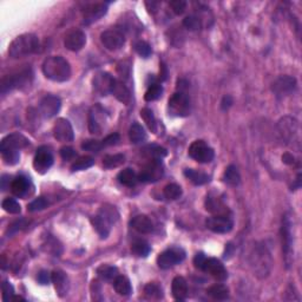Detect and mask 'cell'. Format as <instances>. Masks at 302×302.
Returning <instances> with one entry per match:
<instances>
[{
    "label": "cell",
    "mask_w": 302,
    "mask_h": 302,
    "mask_svg": "<svg viewBox=\"0 0 302 302\" xmlns=\"http://www.w3.org/2000/svg\"><path fill=\"white\" fill-rule=\"evenodd\" d=\"M43 73L46 78L58 83L69 81L71 77V66L65 58L60 55H51L44 60L42 66Z\"/></svg>",
    "instance_id": "cell-1"
},
{
    "label": "cell",
    "mask_w": 302,
    "mask_h": 302,
    "mask_svg": "<svg viewBox=\"0 0 302 302\" xmlns=\"http://www.w3.org/2000/svg\"><path fill=\"white\" fill-rule=\"evenodd\" d=\"M39 50V39L36 34H20L10 44L8 55L12 58H22L25 55L36 54Z\"/></svg>",
    "instance_id": "cell-2"
},
{
    "label": "cell",
    "mask_w": 302,
    "mask_h": 302,
    "mask_svg": "<svg viewBox=\"0 0 302 302\" xmlns=\"http://www.w3.org/2000/svg\"><path fill=\"white\" fill-rule=\"evenodd\" d=\"M32 81V71L31 69H24L22 71L8 75L6 77L1 79V95L10 92L14 89H20V87L26 86L31 83Z\"/></svg>",
    "instance_id": "cell-3"
},
{
    "label": "cell",
    "mask_w": 302,
    "mask_h": 302,
    "mask_svg": "<svg viewBox=\"0 0 302 302\" xmlns=\"http://www.w3.org/2000/svg\"><path fill=\"white\" fill-rule=\"evenodd\" d=\"M169 113L175 117H187L190 115V98L186 93L176 92L171 96L168 103Z\"/></svg>",
    "instance_id": "cell-4"
},
{
    "label": "cell",
    "mask_w": 302,
    "mask_h": 302,
    "mask_svg": "<svg viewBox=\"0 0 302 302\" xmlns=\"http://www.w3.org/2000/svg\"><path fill=\"white\" fill-rule=\"evenodd\" d=\"M250 259L251 266L254 267L257 274H262L263 276L268 274L269 268H271V256H269V253L266 250V248L256 246L251 251Z\"/></svg>",
    "instance_id": "cell-5"
},
{
    "label": "cell",
    "mask_w": 302,
    "mask_h": 302,
    "mask_svg": "<svg viewBox=\"0 0 302 302\" xmlns=\"http://www.w3.org/2000/svg\"><path fill=\"white\" fill-rule=\"evenodd\" d=\"M101 42L110 51H117L125 44V34L122 28H109L101 34Z\"/></svg>",
    "instance_id": "cell-6"
},
{
    "label": "cell",
    "mask_w": 302,
    "mask_h": 302,
    "mask_svg": "<svg viewBox=\"0 0 302 302\" xmlns=\"http://www.w3.org/2000/svg\"><path fill=\"white\" fill-rule=\"evenodd\" d=\"M189 156L198 163H209L215 157V152L204 140H195L189 148Z\"/></svg>",
    "instance_id": "cell-7"
},
{
    "label": "cell",
    "mask_w": 302,
    "mask_h": 302,
    "mask_svg": "<svg viewBox=\"0 0 302 302\" xmlns=\"http://www.w3.org/2000/svg\"><path fill=\"white\" fill-rule=\"evenodd\" d=\"M186 259V251L181 248L166 249L157 257V265L161 269H169Z\"/></svg>",
    "instance_id": "cell-8"
},
{
    "label": "cell",
    "mask_w": 302,
    "mask_h": 302,
    "mask_svg": "<svg viewBox=\"0 0 302 302\" xmlns=\"http://www.w3.org/2000/svg\"><path fill=\"white\" fill-rule=\"evenodd\" d=\"M108 121V115L105 110L99 104L92 107L89 113V131L93 135L102 134Z\"/></svg>",
    "instance_id": "cell-9"
},
{
    "label": "cell",
    "mask_w": 302,
    "mask_h": 302,
    "mask_svg": "<svg viewBox=\"0 0 302 302\" xmlns=\"http://www.w3.org/2000/svg\"><path fill=\"white\" fill-rule=\"evenodd\" d=\"M54 164V155L48 146H40L36 152L33 160V166L37 172L45 174Z\"/></svg>",
    "instance_id": "cell-10"
},
{
    "label": "cell",
    "mask_w": 302,
    "mask_h": 302,
    "mask_svg": "<svg viewBox=\"0 0 302 302\" xmlns=\"http://www.w3.org/2000/svg\"><path fill=\"white\" fill-rule=\"evenodd\" d=\"M61 108V101L59 97L54 95H48L40 101L39 112L44 118H52L59 112Z\"/></svg>",
    "instance_id": "cell-11"
},
{
    "label": "cell",
    "mask_w": 302,
    "mask_h": 302,
    "mask_svg": "<svg viewBox=\"0 0 302 302\" xmlns=\"http://www.w3.org/2000/svg\"><path fill=\"white\" fill-rule=\"evenodd\" d=\"M207 228L216 234H227L233 229V221L228 215H215L207 220Z\"/></svg>",
    "instance_id": "cell-12"
},
{
    "label": "cell",
    "mask_w": 302,
    "mask_h": 302,
    "mask_svg": "<svg viewBox=\"0 0 302 302\" xmlns=\"http://www.w3.org/2000/svg\"><path fill=\"white\" fill-rule=\"evenodd\" d=\"M201 271L208 273L218 281H225L228 278V272L222 262L214 257H207Z\"/></svg>",
    "instance_id": "cell-13"
},
{
    "label": "cell",
    "mask_w": 302,
    "mask_h": 302,
    "mask_svg": "<svg viewBox=\"0 0 302 302\" xmlns=\"http://www.w3.org/2000/svg\"><path fill=\"white\" fill-rule=\"evenodd\" d=\"M113 81H115V78L110 73L104 71L97 72L92 79L93 89L101 96L109 95L111 93V89H112Z\"/></svg>",
    "instance_id": "cell-14"
},
{
    "label": "cell",
    "mask_w": 302,
    "mask_h": 302,
    "mask_svg": "<svg viewBox=\"0 0 302 302\" xmlns=\"http://www.w3.org/2000/svg\"><path fill=\"white\" fill-rule=\"evenodd\" d=\"M86 43V34L78 28H72L66 33L64 38V45L67 50L73 52H77L84 48Z\"/></svg>",
    "instance_id": "cell-15"
},
{
    "label": "cell",
    "mask_w": 302,
    "mask_h": 302,
    "mask_svg": "<svg viewBox=\"0 0 302 302\" xmlns=\"http://www.w3.org/2000/svg\"><path fill=\"white\" fill-rule=\"evenodd\" d=\"M273 91L278 97L288 96L296 89V79L292 76H280L273 83Z\"/></svg>",
    "instance_id": "cell-16"
},
{
    "label": "cell",
    "mask_w": 302,
    "mask_h": 302,
    "mask_svg": "<svg viewBox=\"0 0 302 302\" xmlns=\"http://www.w3.org/2000/svg\"><path fill=\"white\" fill-rule=\"evenodd\" d=\"M54 136L59 142H72L75 139V133L71 123L65 118H58L54 127Z\"/></svg>",
    "instance_id": "cell-17"
},
{
    "label": "cell",
    "mask_w": 302,
    "mask_h": 302,
    "mask_svg": "<svg viewBox=\"0 0 302 302\" xmlns=\"http://www.w3.org/2000/svg\"><path fill=\"white\" fill-rule=\"evenodd\" d=\"M163 175V166L161 161L152 160L151 163H149L144 169L140 171L138 175V181L140 182H156L158 178L162 177Z\"/></svg>",
    "instance_id": "cell-18"
},
{
    "label": "cell",
    "mask_w": 302,
    "mask_h": 302,
    "mask_svg": "<svg viewBox=\"0 0 302 302\" xmlns=\"http://www.w3.org/2000/svg\"><path fill=\"white\" fill-rule=\"evenodd\" d=\"M30 144V140L23 136L22 134H11L2 139L0 144V151L6 150H20Z\"/></svg>",
    "instance_id": "cell-19"
},
{
    "label": "cell",
    "mask_w": 302,
    "mask_h": 302,
    "mask_svg": "<svg viewBox=\"0 0 302 302\" xmlns=\"http://www.w3.org/2000/svg\"><path fill=\"white\" fill-rule=\"evenodd\" d=\"M278 133H280L282 138L286 142H292L294 139V137L298 135V129L299 124L294 118H290V117H284L278 122Z\"/></svg>",
    "instance_id": "cell-20"
},
{
    "label": "cell",
    "mask_w": 302,
    "mask_h": 302,
    "mask_svg": "<svg viewBox=\"0 0 302 302\" xmlns=\"http://www.w3.org/2000/svg\"><path fill=\"white\" fill-rule=\"evenodd\" d=\"M281 235H282V249L286 257L287 267L289 266V257L292 253V231H290V221L287 216H284L281 228Z\"/></svg>",
    "instance_id": "cell-21"
},
{
    "label": "cell",
    "mask_w": 302,
    "mask_h": 302,
    "mask_svg": "<svg viewBox=\"0 0 302 302\" xmlns=\"http://www.w3.org/2000/svg\"><path fill=\"white\" fill-rule=\"evenodd\" d=\"M52 276V282L55 284V288L57 290L58 295L60 298L67 295L70 289V284H69V278H67V275L64 272L61 271H55L51 274Z\"/></svg>",
    "instance_id": "cell-22"
},
{
    "label": "cell",
    "mask_w": 302,
    "mask_h": 302,
    "mask_svg": "<svg viewBox=\"0 0 302 302\" xmlns=\"http://www.w3.org/2000/svg\"><path fill=\"white\" fill-rule=\"evenodd\" d=\"M171 292L175 300L184 301L188 296V282L184 277L176 276L172 280Z\"/></svg>",
    "instance_id": "cell-23"
},
{
    "label": "cell",
    "mask_w": 302,
    "mask_h": 302,
    "mask_svg": "<svg viewBox=\"0 0 302 302\" xmlns=\"http://www.w3.org/2000/svg\"><path fill=\"white\" fill-rule=\"evenodd\" d=\"M108 11V6L105 4H96L93 6H91L85 11L84 16V24L89 25L92 23L97 22L98 19H101L102 17L105 16Z\"/></svg>",
    "instance_id": "cell-24"
},
{
    "label": "cell",
    "mask_w": 302,
    "mask_h": 302,
    "mask_svg": "<svg viewBox=\"0 0 302 302\" xmlns=\"http://www.w3.org/2000/svg\"><path fill=\"white\" fill-rule=\"evenodd\" d=\"M131 227L140 234H150L154 230V223L146 215H137L131 220Z\"/></svg>",
    "instance_id": "cell-25"
},
{
    "label": "cell",
    "mask_w": 302,
    "mask_h": 302,
    "mask_svg": "<svg viewBox=\"0 0 302 302\" xmlns=\"http://www.w3.org/2000/svg\"><path fill=\"white\" fill-rule=\"evenodd\" d=\"M111 93L118 99L119 102L125 105H129L131 103V93L130 91L122 82L115 79L112 84V89H111Z\"/></svg>",
    "instance_id": "cell-26"
},
{
    "label": "cell",
    "mask_w": 302,
    "mask_h": 302,
    "mask_svg": "<svg viewBox=\"0 0 302 302\" xmlns=\"http://www.w3.org/2000/svg\"><path fill=\"white\" fill-rule=\"evenodd\" d=\"M30 190V181L24 176H18L11 182V192L17 197H25Z\"/></svg>",
    "instance_id": "cell-27"
},
{
    "label": "cell",
    "mask_w": 302,
    "mask_h": 302,
    "mask_svg": "<svg viewBox=\"0 0 302 302\" xmlns=\"http://www.w3.org/2000/svg\"><path fill=\"white\" fill-rule=\"evenodd\" d=\"M113 288H115L117 294L122 296H129L133 293V286H131L130 280L128 277L118 275L113 280Z\"/></svg>",
    "instance_id": "cell-28"
},
{
    "label": "cell",
    "mask_w": 302,
    "mask_h": 302,
    "mask_svg": "<svg viewBox=\"0 0 302 302\" xmlns=\"http://www.w3.org/2000/svg\"><path fill=\"white\" fill-rule=\"evenodd\" d=\"M91 223H92L93 228H95L98 235L102 237V239H107L110 234V223L107 221V220L102 218L101 215H96L91 219Z\"/></svg>",
    "instance_id": "cell-29"
},
{
    "label": "cell",
    "mask_w": 302,
    "mask_h": 302,
    "mask_svg": "<svg viewBox=\"0 0 302 302\" xmlns=\"http://www.w3.org/2000/svg\"><path fill=\"white\" fill-rule=\"evenodd\" d=\"M184 176L192 182L195 186H203L210 181V176L203 171H198L195 169H186L184 170Z\"/></svg>",
    "instance_id": "cell-30"
},
{
    "label": "cell",
    "mask_w": 302,
    "mask_h": 302,
    "mask_svg": "<svg viewBox=\"0 0 302 302\" xmlns=\"http://www.w3.org/2000/svg\"><path fill=\"white\" fill-rule=\"evenodd\" d=\"M129 138L134 144H139V143L145 142L146 138H148V135H146L144 128L139 123H134L129 129Z\"/></svg>",
    "instance_id": "cell-31"
},
{
    "label": "cell",
    "mask_w": 302,
    "mask_h": 302,
    "mask_svg": "<svg viewBox=\"0 0 302 302\" xmlns=\"http://www.w3.org/2000/svg\"><path fill=\"white\" fill-rule=\"evenodd\" d=\"M206 207L208 212L215 214V215H228V214H229L228 207H225L219 198L207 197Z\"/></svg>",
    "instance_id": "cell-32"
},
{
    "label": "cell",
    "mask_w": 302,
    "mask_h": 302,
    "mask_svg": "<svg viewBox=\"0 0 302 302\" xmlns=\"http://www.w3.org/2000/svg\"><path fill=\"white\" fill-rule=\"evenodd\" d=\"M117 178H118L119 183L129 188L135 187L137 184V182H138V176H137L136 172L130 168L122 170V171L118 174V176H117Z\"/></svg>",
    "instance_id": "cell-33"
},
{
    "label": "cell",
    "mask_w": 302,
    "mask_h": 302,
    "mask_svg": "<svg viewBox=\"0 0 302 302\" xmlns=\"http://www.w3.org/2000/svg\"><path fill=\"white\" fill-rule=\"evenodd\" d=\"M207 294L212 296L214 300L223 301L229 298V289L224 284H214L207 289Z\"/></svg>",
    "instance_id": "cell-34"
},
{
    "label": "cell",
    "mask_w": 302,
    "mask_h": 302,
    "mask_svg": "<svg viewBox=\"0 0 302 302\" xmlns=\"http://www.w3.org/2000/svg\"><path fill=\"white\" fill-rule=\"evenodd\" d=\"M97 275L103 281H112L118 276V269L113 266L102 265L97 268Z\"/></svg>",
    "instance_id": "cell-35"
},
{
    "label": "cell",
    "mask_w": 302,
    "mask_h": 302,
    "mask_svg": "<svg viewBox=\"0 0 302 302\" xmlns=\"http://www.w3.org/2000/svg\"><path fill=\"white\" fill-rule=\"evenodd\" d=\"M98 215H101L102 218L107 220L110 224L116 223L119 219V213L117 212L115 207L110 206V204H104V206L99 209Z\"/></svg>",
    "instance_id": "cell-36"
},
{
    "label": "cell",
    "mask_w": 302,
    "mask_h": 302,
    "mask_svg": "<svg viewBox=\"0 0 302 302\" xmlns=\"http://www.w3.org/2000/svg\"><path fill=\"white\" fill-rule=\"evenodd\" d=\"M223 180L225 183L229 184V186L233 187L239 186L240 182H241V176H240L239 170H237L235 165H229L227 169H225Z\"/></svg>",
    "instance_id": "cell-37"
},
{
    "label": "cell",
    "mask_w": 302,
    "mask_h": 302,
    "mask_svg": "<svg viewBox=\"0 0 302 302\" xmlns=\"http://www.w3.org/2000/svg\"><path fill=\"white\" fill-rule=\"evenodd\" d=\"M131 251L138 257H146L151 251V247L149 246L148 242L143 241V240H138V241L134 242L131 246Z\"/></svg>",
    "instance_id": "cell-38"
},
{
    "label": "cell",
    "mask_w": 302,
    "mask_h": 302,
    "mask_svg": "<svg viewBox=\"0 0 302 302\" xmlns=\"http://www.w3.org/2000/svg\"><path fill=\"white\" fill-rule=\"evenodd\" d=\"M125 162L124 155L122 154H116V155H108L104 157L103 160V165L107 169H112L117 168V166L122 165Z\"/></svg>",
    "instance_id": "cell-39"
},
{
    "label": "cell",
    "mask_w": 302,
    "mask_h": 302,
    "mask_svg": "<svg viewBox=\"0 0 302 302\" xmlns=\"http://www.w3.org/2000/svg\"><path fill=\"white\" fill-rule=\"evenodd\" d=\"M162 95H163L162 85L154 83L148 87V90H146V92L144 95V99L146 102H154V101H157L158 98H161V96Z\"/></svg>",
    "instance_id": "cell-40"
},
{
    "label": "cell",
    "mask_w": 302,
    "mask_h": 302,
    "mask_svg": "<svg viewBox=\"0 0 302 302\" xmlns=\"http://www.w3.org/2000/svg\"><path fill=\"white\" fill-rule=\"evenodd\" d=\"M144 293L148 298L155 299V300H160L163 298V289L160 284L150 282L144 287Z\"/></svg>",
    "instance_id": "cell-41"
},
{
    "label": "cell",
    "mask_w": 302,
    "mask_h": 302,
    "mask_svg": "<svg viewBox=\"0 0 302 302\" xmlns=\"http://www.w3.org/2000/svg\"><path fill=\"white\" fill-rule=\"evenodd\" d=\"M140 117L143 118V121L145 122V124L148 125V128L150 129L152 133H156L157 131V122L156 118H155L154 112L148 108H144L142 111H140Z\"/></svg>",
    "instance_id": "cell-42"
},
{
    "label": "cell",
    "mask_w": 302,
    "mask_h": 302,
    "mask_svg": "<svg viewBox=\"0 0 302 302\" xmlns=\"http://www.w3.org/2000/svg\"><path fill=\"white\" fill-rule=\"evenodd\" d=\"M93 164H95V160H93L92 157H90V156L79 157L78 160L72 164L71 170L72 171H81V170L91 168Z\"/></svg>",
    "instance_id": "cell-43"
},
{
    "label": "cell",
    "mask_w": 302,
    "mask_h": 302,
    "mask_svg": "<svg viewBox=\"0 0 302 302\" xmlns=\"http://www.w3.org/2000/svg\"><path fill=\"white\" fill-rule=\"evenodd\" d=\"M164 196L168 199H177L182 196V188L176 183H170L163 190Z\"/></svg>",
    "instance_id": "cell-44"
},
{
    "label": "cell",
    "mask_w": 302,
    "mask_h": 302,
    "mask_svg": "<svg viewBox=\"0 0 302 302\" xmlns=\"http://www.w3.org/2000/svg\"><path fill=\"white\" fill-rule=\"evenodd\" d=\"M1 206L4 208L5 212L10 214H20V212H22V207H20L19 202L12 197L5 198L2 201Z\"/></svg>",
    "instance_id": "cell-45"
},
{
    "label": "cell",
    "mask_w": 302,
    "mask_h": 302,
    "mask_svg": "<svg viewBox=\"0 0 302 302\" xmlns=\"http://www.w3.org/2000/svg\"><path fill=\"white\" fill-rule=\"evenodd\" d=\"M134 48H135V51H136L137 54L143 58H149L150 57V55L152 54L151 46L149 45L146 42H144V40H138V42L135 43Z\"/></svg>",
    "instance_id": "cell-46"
},
{
    "label": "cell",
    "mask_w": 302,
    "mask_h": 302,
    "mask_svg": "<svg viewBox=\"0 0 302 302\" xmlns=\"http://www.w3.org/2000/svg\"><path fill=\"white\" fill-rule=\"evenodd\" d=\"M1 156L5 164H7V165H14V164L19 162L20 152L18 150L1 151Z\"/></svg>",
    "instance_id": "cell-47"
},
{
    "label": "cell",
    "mask_w": 302,
    "mask_h": 302,
    "mask_svg": "<svg viewBox=\"0 0 302 302\" xmlns=\"http://www.w3.org/2000/svg\"><path fill=\"white\" fill-rule=\"evenodd\" d=\"M48 207H49L48 199L44 197H38L28 204L27 209H28V212L34 213V212H40V210L45 209V208H48Z\"/></svg>",
    "instance_id": "cell-48"
},
{
    "label": "cell",
    "mask_w": 302,
    "mask_h": 302,
    "mask_svg": "<svg viewBox=\"0 0 302 302\" xmlns=\"http://www.w3.org/2000/svg\"><path fill=\"white\" fill-rule=\"evenodd\" d=\"M183 26L189 31H197L201 27V20L196 16H188L183 19Z\"/></svg>",
    "instance_id": "cell-49"
},
{
    "label": "cell",
    "mask_w": 302,
    "mask_h": 302,
    "mask_svg": "<svg viewBox=\"0 0 302 302\" xmlns=\"http://www.w3.org/2000/svg\"><path fill=\"white\" fill-rule=\"evenodd\" d=\"M1 290H2V300L5 302L12 300L14 296V289L13 286L8 281H4L1 284Z\"/></svg>",
    "instance_id": "cell-50"
},
{
    "label": "cell",
    "mask_w": 302,
    "mask_h": 302,
    "mask_svg": "<svg viewBox=\"0 0 302 302\" xmlns=\"http://www.w3.org/2000/svg\"><path fill=\"white\" fill-rule=\"evenodd\" d=\"M169 6L171 7L175 14L181 16L187 10V1H184V0H172V1L169 2Z\"/></svg>",
    "instance_id": "cell-51"
},
{
    "label": "cell",
    "mask_w": 302,
    "mask_h": 302,
    "mask_svg": "<svg viewBox=\"0 0 302 302\" xmlns=\"http://www.w3.org/2000/svg\"><path fill=\"white\" fill-rule=\"evenodd\" d=\"M82 149L87 151H99L101 149H103V145H102V142H98V140L95 139H89V140H84L83 144H82Z\"/></svg>",
    "instance_id": "cell-52"
},
{
    "label": "cell",
    "mask_w": 302,
    "mask_h": 302,
    "mask_svg": "<svg viewBox=\"0 0 302 302\" xmlns=\"http://www.w3.org/2000/svg\"><path fill=\"white\" fill-rule=\"evenodd\" d=\"M60 156L64 161H72L77 156V152L71 146H64V148L60 149Z\"/></svg>",
    "instance_id": "cell-53"
},
{
    "label": "cell",
    "mask_w": 302,
    "mask_h": 302,
    "mask_svg": "<svg viewBox=\"0 0 302 302\" xmlns=\"http://www.w3.org/2000/svg\"><path fill=\"white\" fill-rule=\"evenodd\" d=\"M166 152L165 149L161 148V146H151L150 148V156L152 157V160H157L161 161L163 157L166 156Z\"/></svg>",
    "instance_id": "cell-54"
},
{
    "label": "cell",
    "mask_w": 302,
    "mask_h": 302,
    "mask_svg": "<svg viewBox=\"0 0 302 302\" xmlns=\"http://www.w3.org/2000/svg\"><path fill=\"white\" fill-rule=\"evenodd\" d=\"M119 139H121V137H119L118 134H111L109 136H107L105 138L102 140V145H103V148L105 146H111V145H115L117 143L119 142Z\"/></svg>",
    "instance_id": "cell-55"
},
{
    "label": "cell",
    "mask_w": 302,
    "mask_h": 302,
    "mask_svg": "<svg viewBox=\"0 0 302 302\" xmlns=\"http://www.w3.org/2000/svg\"><path fill=\"white\" fill-rule=\"evenodd\" d=\"M26 224H27V221H26V220H19V221L13 222V223L8 227L7 233H10V234L17 233V231L22 230L23 228H25Z\"/></svg>",
    "instance_id": "cell-56"
},
{
    "label": "cell",
    "mask_w": 302,
    "mask_h": 302,
    "mask_svg": "<svg viewBox=\"0 0 302 302\" xmlns=\"http://www.w3.org/2000/svg\"><path fill=\"white\" fill-rule=\"evenodd\" d=\"M38 281L40 284H49L50 281H52L51 274L46 271H42L38 274Z\"/></svg>",
    "instance_id": "cell-57"
},
{
    "label": "cell",
    "mask_w": 302,
    "mask_h": 302,
    "mask_svg": "<svg viewBox=\"0 0 302 302\" xmlns=\"http://www.w3.org/2000/svg\"><path fill=\"white\" fill-rule=\"evenodd\" d=\"M206 259H207V256L203 253H197L195 255V257H193V265H195V267L197 269H202Z\"/></svg>",
    "instance_id": "cell-58"
},
{
    "label": "cell",
    "mask_w": 302,
    "mask_h": 302,
    "mask_svg": "<svg viewBox=\"0 0 302 302\" xmlns=\"http://www.w3.org/2000/svg\"><path fill=\"white\" fill-rule=\"evenodd\" d=\"M10 176L8 175H4L1 177V189L2 192H5V190L7 189V188H10Z\"/></svg>",
    "instance_id": "cell-59"
},
{
    "label": "cell",
    "mask_w": 302,
    "mask_h": 302,
    "mask_svg": "<svg viewBox=\"0 0 302 302\" xmlns=\"http://www.w3.org/2000/svg\"><path fill=\"white\" fill-rule=\"evenodd\" d=\"M231 104H233V98L230 96H225L223 101H222V109L227 110Z\"/></svg>",
    "instance_id": "cell-60"
},
{
    "label": "cell",
    "mask_w": 302,
    "mask_h": 302,
    "mask_svg": "<svg viewBox=\"0 0 302 302\" xmlns=\"http://www.w3.org/2000/svg\"><path fill=\"white\" fill-rule=\"evenodd\" d=\"M282 160H283V162L287 163V164H293V163H294V157H293L290 154H284L283 157H282Z\"/></svg>",
    "instance_id": "cell-61"
},
{
    "label": "cell",
    "mask_w": 302,
    "mask_h": 302,
    "mask_svg": "<svg viewBox=\"0 0 302 302\" xmlns=\"http://www.w3.org/2000/svg\"><path fill=\"white\" fill-rule=\"evenodd\" d=\"M12 300H13V301H25V299H23L22 296H16V295H14Z\"/></svg>",
    "instance_id": "cell-62"
}]
</instances>
